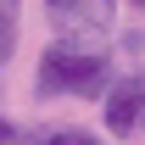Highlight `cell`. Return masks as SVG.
<instances>
[{
	"label": "cell",
	"instance_id": "cell-1",
	"mask_svg": "<svg viewBox=\"0 0 145 145\" xmlns=\"http://www.w3.org/2000/svg\"><path fill=\"white\" fill-rule=\"evenodd\" d=\"M34 84H39V95L101 101L106 84H112V61H106V50H95L84 39H56V45H45V56H39Z\"/></svg>",
	"mask_w": 145,
	"mask_h": 145
},
{
	"label": "cell",
	"instance_id": "cell-2",
	"mask_svg": "<svg viewBox=\"0 0 145 145\" xmlns=\"http://www.w3.org/2000/svg\"><path fill=\"white\" fill-rule=\"evenodd\" d=\"M101 101H106V134H117V140H134V134L145 128V72L112 78Z\"/></svg>",
	"mask_w": 145,
	"mask_h": 145
},
{
	"label": "cell",
	"instance_id": "cell-3",
	"mask_svg": "<svg viewBox=\"0 0 145 145\" xmlns=\"http://www.w3.org/2000/svg\"><path fill=\"white\" fill-rule=\"evenodd\" d=\"M45 11L67 39H95L117 22V0H45Z\"/></svg>",
	"mask_w": 145,
	"mask_h": 145
},
{
	"label": "cell",
	"instance_id": "cell-4",
	"mask_svg": "<svg viewBox=\"0 0 145 145\" xmlns=\"http://www.w3.org/2000/svg\"><path fill=\"white\" fill-rule=\"evenodd\" d=\"M17 145H101L89 128H50V134H34V140H17Z\"/></svg>",
	"mask_w": 145,
	"mask_h": 145
},
{
	"label": "cell",
	"instance_id": "cell-5",
	"mask_svg": "<svg viewBox=\"0 0 145 145\" xmlns=\"http://www.w3.org/2000/svg\"><path fill=\"white\" fill-rule=\"evenodd\" d=\"M11 45H17V22H11V11H0V67H6Z\"/></svg>",
	"mask_w": 145,
	"mask_h": 145
},
{
	"label": "cell",
	"instance_id": "cell-6",
	"mask_svg": "<svg viewBox=\"0 0 145 145\" xmlns=\"http://www.w3.org/2000/svg\"><path fill=\"white\" fill-rule=\"evenodd\" d=\"M0 145H17V128H11V117H0Z\"/></svg>",
	"mask_w": 145,
	"mask_h": 145
},
{
	"label": "cell",
	"instance_id": "cell-7",
	"mask_svg": "<svg viewBox=\"0 0 145 145\" xmlns=\"http://www.w3.org/2000/svg\"><path fill=\"white\" fill-rule=\"evenodd\" d=\"M0 11H17V0H0Z\"/></svg>",
	"mask_w": 145,
	"mask_h": 145
},
{
	"label": "cell",
	"instance_id": "cell-8",
	"mask_svg": "<svg viewBox=\"0 0 145 145\" xmlns=\"http://www.w3.org/2000/svg\"><path fill=\"white\" fill-rule=\"evenodd\" d=\"M134 6H145V0H134Z\"/></svg>",
	"mask_w": 145,
	"mask_h": 145
}]
</instances>
